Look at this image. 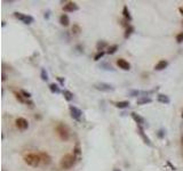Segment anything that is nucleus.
<instances>
[{"mask_svg": "<svg viewBox=\"0 0 183 171\" xmlns=\"http://www.w3.org/2000/svg\"><path fill=\"white\" fill-rule=\"evenodd\" d=\"M72 154L76 156L77 161L80 160V157H81V148H80V145H79V144L76 145V147L73 148V153H72Z\"/></svg>", "mask_w": 183, "mask_h": 171, "instance_id": "nucleus-17", "label": "nucleus"}, {"mask_svg": "<svg viewBox=\"0 0 183 171\" xmlns=\"http://www.w3.org/2000/svg\"><path fill=\"white\" fill-rule=\"evenodd\" d=\"M15 126L17 129L20 130H26L28 128H29V122H28V120L24 119V118H17L15 120Z\"/></svg>", "mask_w": 183, "mask_h": 171, "instance_id": "nucleus-5", "label": "nucleus"}, {"mask_svg": "<svg viewBox=\"0 0 183 171\" xmlns=\"http://www.w3.org/2000/svg\"><path fill=\"white\" fill-rule=\"evenodd\" d=\"M23 160L28 165H30V167H38L39 164L41 163V159H40V155H39V153H28L24 155L23 157Z\"/></svg>", "mask_w": 183, "mask_h": 171, "instance_id": "nucleus-1", "label": "nucleus"}, {"mask_svg": "<svg viewBox=\"0 0 183 171\" xmlns=\"http://www.w3.org/2000/svg\"><path fill=\"white\" fill-rule=\"evenodd\" d=\"M168 66V62L167 60H159L156 65H155V70L156 71H163V70H165L166 67Z\"/></svg>", "mask_w": 183, "mask_h": 171, "instance_id": "nucleus-14", "label": "nucleus"}, {"mask_svg": "<svg viewBox=\"0 0 183 171\" xmlns=\"http://www.w3.org/2000/svg\"><path fill=\"white\" fill-rule=\"evenodd\" d=\"M176 42H177V44H182L183 42V32H180V33L176 35Z\"/></svg>", "mask_w": 183, "mask_h": 171, "instance_id": "nucleus-31", "label": "nucleus"}, {"mask_svg": "<svg viewBox=\"0 0 183 171\" xmlns=\"http://www.w3.org/2000/svg\"><path fill=\"white\" fill-rule=\"evenodd\" d=\"M69 110H70V113H71V118H72V119L79 121V120H80V118H81V115H82V112L80 111L78 107L73 106V105H70Z\"/></svg>", "mask_w": 183, "mask_h": 171, "instance_id": "nucleus-7", "label": "nucleus"}, {"mask_svg": "<svg viewBox=\"0 0 183 171\" xmlns=\"http://www.w3.org/2000/svg\"><path fill=\"white\" fill-rule=\"evenodd\" d=\"M113 105H115L117 108H127V107H129V102H127V101L115 102V103H113Z\"/></svg>", "mask_w": 183, "mask_h": 171, "instance_id": "nucleus-16", "label": "nucleus"}, {"mask_svg": "<svg viewBox=\"0 0 183 171\" xmlns=\"http://www.w3.org/2000/svg\"><path fill=\"white\" fill-rule=\"evenodd\" d=\"M14 16H15V19H17L19 21L23 22L24 24H31V23H33V17L30 15H26V14H23V13H20V11H15L14 13Z\"/></svg>", "mask_w": 183, "mask_h": 171, "instance_id": "nucleus-4", "label": "nucleus"}, {"mask_svg": "<svg viewBox=\"0 0 183 171\" xmlns=\"http://www.w3.org/2000/svg\"><path fill=\"white\" fill-rule=\"evenodd\" d=\"M60 23H61V25H63V26H68V25H69V24H70V19H69V16H68L67 14H63V15H61Z\"/></svg>", "mask_w": 183, "mask_h": 171, "instance_id": "nucleus-18", "label": "nucleus"}, {"mask_svg": "<svg viewBox=\"0 0 183 171\" xmlns=\"http://www.w3.org/2000/svg\"><path fill=\"white\" fill-rule=\"evenodd\" d=\"M113 171H121V170H119V169H117V168H115V169H113Z\"/></svg>", "mask_w": 183, "mask_h": 171, "instance_id": "nucleus-37", "label": "nucleus"}, {"mask_svg": "<svg viewBox=\"0 0 183 171\" xmlns=\"http://www.w3.org/2000/svg\"><path fill=\"white\" fill-rule=\"evenodd\" d=\"M163 132H164V131H163V130H160V131H159V137H163V136H164V134H163Z\"/></svg>", "mask_w": 183, "mask_h": 171, "instance_id": "nucleus-36", "label": "nucleus"}, {"mask_svg": "<svg viewBox=\"0 0 183 171\" xmlns=\"http://www.w3.org/2000/svg\"><path fill=\"white\" fill-rule=\"evenodd\" d=\"M57 80H59V81H60V83H61V85H64V81H65V80H64V79L62 78V77H59V78H57Z\"/></svg>", "mask_w": 183, "mask_h": 171, "instance_id": "nucleus-33", "label": "nucleus"}, {"mask_svg": "<svg viewBox=\"0 0 183 171\" xmlns=\"http://www.w3.org/2000/svg\"><path fill=\"white\" fill-rule=\"evenodd\" d=\"M129 95L133 96V97L140 96V95H141V91H138V90H132L131 93H129Z\"/></svg>", "mask_w": 183, "mask_h": 171, "instance_id": "nucleus-32", "label": "nucleus"}, {"mask_svg": "<svg viewBox=\"0 0 183 171\" xmlns=\"http://www.w3.org/2000/svg\"><path fill=\"white\" fill-rule=\"evenodd\" d=\"M117 49H118V46H117V45L110 46V47L108 48V50H107V54H109V55H112V54H115V52H117Z\"/></svg>", "mask_w": 183, "mask_h": 171, "instance_id": "nucleus-26", "label": "nucleus"}, {"mask_svg": "<svg viewBox=\"0 0 183 171\" xmlns=\"http://www.w3.org/2000/svg\"><path fill=\"white\" fill-rule=\"evenodd\" d=\"M182 146H183V137H182Z\"/></svg>", "mask_w": 183, "mask_h": 171, "instance_id": "nucleus-38", "label": "nucleus"}, {"mask_svg": "<svg viewBox=\"0 0 183 171\" xmlns=\"http://www.w3.org/2000/svg\"><path fill=\"white\" fill-rule=\"evenodd\" d=\"M20 93L22 94V96L24 97V98H31V93H29V91H26V90H21Z\"/></svg>", "mask_w": 183, "mask_h": 171, "instance_id": "nucleus-30", "label": "nucleus"}, {"mask_svg": "<svg viewBox=\"0 0 183 171\" xmlns=\"http://www.w3.org/2000/svg\"><path fill=\"white\" fill-rule=\"evenodd\" d=\"M76 161V156L73 154H67V155H64L60 161V167L61 169H63V170H68V169H70L75 165Z\"/></svg>", "mask_w": 183, "mask_h": 171, "instance_id": "nucleus-3", "label": "nucleus"}, {"mask_svg": "<svg viewBox=\"0 0 183 171\" xmlns=\"http://www.w3.org/2000/svg\"><path fill=\"white\" fill-rule=\"evenodd\" d=\"M62 94H63L64 98H65L68 102L72 101V98H73V94H72L71 91H69V90H63V91H62Z\"/></svg>", "mask_w": 183, "mask_h": 171, "instance_id": "nucleus-22", "label": "nucleus"}, {"mask_svg": "<svg viewBox=\"0 0 183 171\" xmlns=\"http://www.w3.org/2000/svg\"><path fill=\"white\" fill-rule=\"evenodd\" d=\"M13 94H14L15 98L20 102V103H23V104H29L31 107L33 106V103H32V102H30V101H28L26 98H24V97L22 96V94H21V93H19V91H13Z\"/></svg>", "mask_w": 183, "mask_h": 171, "instance_id": "nucleus-10", "label": "nucleus"}, {"mask_svg": "<svg viewBox=\"0 0 183 171\" xmlns=\"http://www.w3.org/2000/svg\"><path fill=\"white\" fill-rule=\"evenodd\" d=\"M179 11L181 13V15H183V7H180L179 8Z\"/></svg>", "mask_w": 183, "mask_h": 171, "instance_id": "nucleus-35", "label": "nucleus"}, {"mask_svg": "<svg viewBox=\"0 0 183 171\" xmlns=\"http://www.w3.org/2000/svg\"><path fill=\"white\" fill-rule=\"evenodd\" d=\"M123 15H124V17H125V19H127V21H132V16H131V14H129V10H128L127 6H124Z\"/></svg>", "mask_w": 183, "mask_h": 171, "instance_id": "nucleus-21", "label": "nucleus"}, {"mask_svg": "<svg viewBox=\"0 0 183 171\" xmlns=\"http://www.w3.org/2000/svg\"><path fill=\"white\" fill-rule=\"evenodd\" d=\"M71 31H72V34H73V35H79L80 32H81V29H80V26H79L78 24H73Z\"/></svg>", "mask_w": 183, "mask_h": 171, "instance_id": "nucleus-23", "label": "nucleus"}, {"mask_svg": "<svg viewBox=\"0 0 183 171\" xmlns=\"http://www.w3.org/2000/svg\"><path fill=\"white\" fill-rule=\"evenodd\" d=\"M105 47H107V42H105V41H98L96 44V48L98 52H102Z\"/></svg>", "mask_w": 183, "mask_h": 171, "instance_id": "nucleus-25", "label": "nucleus"}, {"mask_svg": "<svg viewBox=\"0 0 183 171\" xmlns=\"http://www.w3.org/2000/svg\"><path fill=\"white\" fill-rule=\"evenodd\" d=\"M157 99L159 103H163V104H169V103H171L169 97L166 96V95H163V94H159V95H158Z\"/></svg>", "mask_w": 183, "mask_h": 171, "instance_id": "nucleus-15", "label": "nucleus"}, {"mask_svg": "<svg viewBox=\"0 0 183 171\" xmlns=\"http://www.w3.org/2000/svg\"><path fill=\"white\" fill-rule=\"evenodd\" d=\"M182 118H183V112H182Z\"/></svg>", "mask_w": 183, "mask_h": 171, "instance_id": "nucleus-39", "label": "nucleus"}, {"mask_svg": "<svg viewBox=\"0 0 183 171\" xmlns=\"http://www.w3.org/2000/svg\"><path fill=\"white\" fill-rule=\"evenodd\" d=\"M104 54H105L104 52H98L96 54V55L94 56V60H96V62H97V60H100L102 58V57L104 56Z\"/></svg>", "mask_w": 183, "mask_h": 171, "instance_id": "nucleus-29", "label": "nucleus"}, {"mask_svg": "<svg viewBox=\"0 0 183 171\" xmlns=\"http://www.w3.org/2000/svg\"><path fill=\"white\" fill-rule=\"evenodd\" d=\"M132 118H133V120H134L135 122L137 123V126H143L144 123H146V120H144V118H142L141 115H138L137 113H135V112H133V113H131Z\"/></svg>", "mask_w": 183, "mask_h": 171, "instance_id": "nucleus-13", "label": "nucleus"}, {"mask_svg": "<svg viewBox=\"0 0 183 171\" xmlns=\"http://www.w3.org/2000/svg\"><path fill=\"white\" fill-rule=\"evenodd\" d=\"M48 87H49V90H50L53 94H61L60 87L56 85V83H50Z\"/></svg>", "mask_w": 183, "mask_h": 171, "instance_id": "nucleus-20", "label": "nucleus"}, {"mask_svg": "<svg viewBox=\"0 0 183 171\" xmlns=\"http://www.w3.org/2000/svg\"><path fill=\"white\" fill-rule=\"evenodd\" d=\"M94 87H95V89L100 90V91H105V93H108V91H112V90L115 89V88H113L110 83H105V82H100V83H96Z\"/></svg>", "mask_w": 183, "mask_h": 171, "instance_id": "nucleus-6", "label": "nucleus"}, {"mask_svg": "<svg viewBox=\"0 0 183 171\" xmlns=\"http://www.w3.org/2000/svg\"><path fill=\"white\" fill-rule=\"evenodd\" d=\"M151 102H152V99H151L150 97L142 96L141 98H140V99H137V102H136V103H137L138 105H144V104H150Z\"/></svg>", "mask_w": 183, "mask_h": 171, "instance_id": "nucleus-19", "label": "nucleus"}, {"mask_svg": "<svg viewBox=\"0 0 183 171\" xmlns=\"http://www.w3.org/2000/svg\"><path fill=\"white\" fill-rule=\"evenodd\" d=\"M40 77H41V80H42V81H47V80H48V74H47V72H46L45 69L41 70Z\"/></svg>", "mask_w": 183, "mask_h": 171, "instance_id": "nucleus-27", "label": "nucleus"}, {"mask_svg": "<svg viewBox=\"0 0 183 171\" xmlns=\"http://www.w3.org/2000/svg\"><path fill=\"white\" fill-rule=\"evenodd\" d=\"M6 79H7V75H6V73L2 71V79H1V80H2V81H6Z\"/></svg>", "mask_w": 183, "mask_h": 171, "instance_id": "nucleus-34", "label": "nucleus"}, {"mask_svg": "<svg viewBox=\"0 0 183 171\" xmlns=\"http://www.w3.org/2000/svg\"><path fill=\"white\" fill-rule=\"evenodd\" d=\"M133 32H134V27H133L132 25H129L128 27H126V32H125V35H124L125 39H127V38L131 37V34L133 33Z\"/></svg>", "mask_w": 183, "mask_h": 171, "instance_id": "nucleus-24", "label": "nucleus"}, {"mask_svg": "<svg viewBox=\"0 0 183 171\" xmlns=\"http://www.w3.org/2000/svg\"><path fill=\"white\" fill-rule=\"evenodd\" d=\"M137 131H138V135L142 137V139H143V141L146 143V145L148 146H151L152 144H151V140H150V138L146 136V134H144V129L142 128V126H137Z\"/></svg>", "mask_w": 183, "mask_h": 171, "instance_id": "nucleus-11", "label": "nucleus"}, {"mask_svg": "<svg viewBox=\"0 0 183 171\" xmlns=\"http://www.w3.org/2000/svg\"><path fill=\"white\" fill-rule=\"evenodd\" d=\"M55 130H56V132H57V135H59V137H60L61 140L67 141L70 139V136H71L70 129H69V127L65 126L64 123H59V124L56 126Z\"/></svg>", "mask_w": 183, "mask_h": 171, "instance_id": "nucleus-2", "label": "nucleus"}, {"mask_svg": "<svg viewBox=\"0 0 183 171\" xmlns=\"http://www.w3.org/2000/svg\"><path fill=\"white\" fill-rule=\"evenodd\" d=\"M100 67L103 69V70H107V71H115L113 70V67H112L111 65H109L108 63H102L101 65H100Z\"/></svg>", "mask_w": 183, "mask_h": 171, "instance_id": "nucleus-28", "label": "nucleus"}, {"mask_svg": "<svg viewBox=\"0 0 183 171\" xmlns=\"http://www.w3.org/2000/svg\"><path fill=\"white\" fill-rule=\"evenodd\" d=\"M79 9V6L76 2H72V1H68L67 4L63 6V10L68 11V13H73V11H77Z\"/></svg>", "mask_w": 183, "mask_h": 171, "instance_id": "nucleus-8", "label": "nucleus"}, {"mask_svg": "<svg viewBox=\"0 0 183 171\" xmlns=\"http://www.w3.org/2000/svg\"><path fill=\"white\" fill-rule=\"evenodd\" d=\"M117 65L119 66V69L124 71H129L131 70V64L128 63L126 60H124V58H118L117 60Z\"/></svg>", "mask_w": 183, "mask_h": 171, "instance_id": "nucleus-9", "label": "nucleus"}, {"mask_svg": "<svg viewBox=\"0 0 183 171\" xmlns=\"http://www.w3.org/2000/svg\"><path fill=\"white\" fill-rule=\"evenodd\" d=\"M39 155H40V159H41V163L44 164V165H48V164H50V162H52V157H50V155H49L48 153L40 152L39 153Z\"/></svg>", "mask_w": 183, "mask_h": 171, "instance_id": "nucleus-12", "label": "nucleus"}]
</instances>
